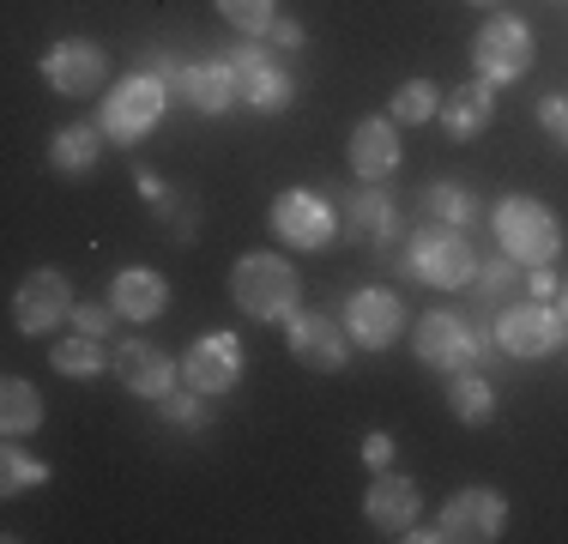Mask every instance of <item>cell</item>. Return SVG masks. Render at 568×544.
Masks as SVG:
<instances>
[{
    "label": "cell",
    "instance_id": "cell-12",
    "mask_svg": "<svg viewBox=\"0 0 568 544\" xmlns=\"http://www.w3.org/2000/svg\"><path fill=\"white\" fill-rule=\"evenodd\" d=\"M399 326H405V309H399V296H394V291H357V296H351V309H345V333H351V345L387 351V345L399 339Z\"/></svg>",
    "mask_w": 568,
    "mask_h": 544
},
{
    "label": "cell",
    "instance_id": "cell-11",
    "mask_svg": "<svg viewBox=\"0 0 568 544\" xmlns=\"http://www.w3.org/2000/svg\"><path fill=\"white\" fill-rule=\"evenodd\" d=\"M417 357L429 363V370H466L471 357H478V333H471L459 315H448V309H436V315L417 321Z\"/></svg>",
    "mask_w": 568,
    "mask_h": 544
},
{
    "label": "cell",
    "instance_id": "cell-37",
    "mask_svg": "<svg viewBox=\"0 0 568 544\" xmlns=\"http://www.w3.org/2000/svg\"><path fill=\"white\" fill-rule=\"evenodd\" d=\"M478 279H484V296H496L508 284V266H478Z\"/></svg>",
    "mask_w": 568,
    "mask_h": 544
},
{
    "label": "cell",
    "instance_id": "cell-36",
    "mask_svg": "<svg viewBox=\"0 0 568 544\" xmlns=\"http://www.w3.org/2000/svg\"><path fill=\"white\" fill-rule=\"evenodd\" d=\"M273 37L284 49H296V43H303V24H296V19H273Z\"/></svg>",
    "mask_w": 568,
    "mask_h": 544
},
{
    "label": "cell",
    "instance_id": "cell-26",
    "mask_svg": "<svg viewBox=\"0 0 568 544\" xmlns=\"http://www.w3.org/2000/svg\"><path fill=\"white\" fill-rule=\"evenodd\" d=\"M103 363H115L110 351H103V339L79 333V326H73V339H61V345H55V370L61 375H98Z\"/></svg>",
    "mask_w": 568,
    "mask_h": 544
},
{
    "label": "cell",
    "instance_id": "cell-20",
    "mask_svg": "<svg viewBox=\"0 0 568 544\" xmlns=\"http://www.w3.org/2000/svg\"><path fill=\"white\" fill-rule=\"evenodd\" d=\"M175 91H182V98L200 109V115H224V109L242 98V91H236V73H230V61H194V67H182Z\"/></svg>",
    "mask_w": 568,
    "mask_h": 544
},
{
    "label": "cell",
    "instance_id": "cell-24",
    "mask_svg": "<svg viewBox=\"0 0 568 544\" xmlns=\"http://www.w3.org/2000/svg\"><path fill=\"white\" fill-rule=\"evenodd\" d=\"M103 152V140H98V128L91 121H73V128H61L55 133V145H49V158H55V170H91Z\"/></svg>",
    "mask_w": 568,
    "mask_h": 544
},
{
    "label": "cell",
    "instance_id": "cell-31",
    "mask_svg": "<svg viewBox=\"0 0 568 544\" xmlns=\"http://www.w3.org/2000/svg\"><path fill=\"white\" fill-rule=\"evenodd\" d=\"M158 405H164V417H170L175 430H200V424H206V405H200V387H187V393H164Z\"/></svg>",
    "mask_w": 568,
    "mask_h": 544
},
{
    "label": "cell",
    "instance_id": "cell-19",
    "mask_svg": "<svg viewBox=\"0 0 568 544\" xmlns=\"http://www.w3.org/2000/svg\"><path fill=\"white\" fill-rule=\"evenodd\" d=\"M363 514L387 533H412L417 526V484L399 478V472H375L369 496H363Z\"/></svg>",
    "mask_w": 568,
    "mask_h": 544
},
{
    "label": "cell",
    "instance_id": "cell-28",
    "mask_svg": "<svg viewBox=\"0 0 568 544\" xmlns=\"http://www.w3.org/2000/svg\"><path fill=\"white\" fill-rule=\"evenodd\" d=\"M424 206L442 218V224H471V218H478V194H471L466 182H436L424 194Z\"/></svg>",
    "mask_w": 568,
    "mask_h": 544
},
{
    "label": "cell",
    "instance_id": "cell-17",
    "mask_svg": "<svg viewBox=\"0 0 568 544\" xmlns=\"http://www.w3.org/2000/svg\"><path fill=\"white\" fill-rule=\"evenodd\" d=\"M351 170L363 175V182H387V175L399 170V133H394V121H357L351 128Z\"/></svg>",
    "mask_w": 568,
    "mask_h": 544
},
{
    "label": "cell",
    "instance_id": "cell-29",
    "mask_svg": "<svg viewBox=\"0 0 568 544\" xmlns=\"http://www.w3.org/2000/svg\"><path fill=\"white\" fill-rule=\"evenodd\" d=\"M436 109H442V91L429 79H405L394 91V121H429Z\"/></svg>",
    "mask_w": 568,
    "mask_h": 544
},
{
    "label": "cell",
    "instance_id": "cell-16",
    "mask_svg": "<svg viewBox=\"0 0 568 544\" xmlns=\"http://www.w3.org/2000/svg\"><path fill=\"white\" fill-rule=\"evenodd\" d=\"M115 375H121V387H133L140 400H164L175 387V363L158 345H145V339H128V345L115 351Z\"/></svg>",
    "mask_w": 568,
    "mask_h": 544
},
{
    "label": "cell",
    "instance_id": "cell-38",
    "mask_svg": "<svg viewBox=\"0 0 568 544\" xmlns=\"http://www.w3.org/2000/svg\"><path fill=\"white\" fill-rule=\"evenodd\" d=\"M557 296H562V315H568V279H562V291H557Z\"/></svg>",
    "mask_w": 568,
    "mask_h": 544
},
{
    "label": "cell",
    "instance_id": "cell-27",
    "mask_svg": "<svg viewBox=\"0 0 568 544\" xmlns=\"http://www.w3.org/2000/svg\"><path fill=\"white\" fill-rule=\"evenodd\" d=\"M49 478V466L43 460H31L19 447V435H7V454H0V490H7V496H19V490H37Z\"/></svg>",
    "mask_w": 568,
    "mask_h": 544
},
{
    "label": "cell",
    "instance_id": "cell-35",
    "mask_svg": "<svg viewBox=\"0 0 568 544\" xmlns=\"http://www.w3.org/2000/svg\"><path fill=\"white\" fill-rule=\"evenodd\" d=\"M532 291H538V296H557V291H562V279H557L550 266H532Z\"/></svg>",
    "mask_w": 568,
    "mask_h": 544
},
{
    "label": "cell",
    "instance_id": "cell-7",
    "mask_svg": "<svg viewBox=\"0 0 568 544\" xmlns=\"http://www.w3.org/2000/svg\"><path fill=\"white\" fill-rule=\"evenodd\" d=\"M103 73H110V54L91 43V37H67V43H55L43 54V79L61 98H91L103 85Z\"/></svg>",
    "mask_w": 568,
    "mask_h": 544
},
{
    "label": "cell",
    "instance_id": "cell-30",
    "mask_svg": "<svg viewBox=\"0 0 568 544\" xmlns=\"http://www.w3.org/2000/svg\"><path fill=\"white\" fill-rule=\"evenodd\" d=\"M219 12L236 31H273V19H278V0H219Z\"/></svg>",
    "mask_w": 568,
    "mask_h": 544
},
{
    "label": "cell",
    "instance_id": "cell-5",
    "mask_svg": "<svg viewBox=\"0 0 568 544\" xmlns=\"http://www.w3.org/2000/svg\"><path fill=\"white\" fill-rule=\"evenodd\" d=\"M273 230L284 242H296V249H327L333 230H339V212H333V200L315 194V188H291L273 206Z\"/></svg>",
    "mask_w": 568,
    "mask_h": 544
},
{
    "label": "cell",
    "instance_id": "cell-22",
    "mask_svg": "<svg viewBox=\"0 0 568 544\" xmlns=\"http://www.w3.org/2000/svg\"><path fill=\"white\" fill-rule=\"evenodd\" d=\"M37 424H43V400H37L31 381L7 375V387H0V430L7 435H31Z\"/></svg>",
    "mask_w": 568,
    "mask_h": 544
},
{
    "label": "cell",
    "instance_id": "cell-34",
    "mask_svg": "<svg viewBox=\"0 0 568 544\" xmlns=\"http://www.w3.org/2000/svg\"><path fill=\"white\" fill-rule=\"evenodd\" d=\"M363 460H369V466H375V472H382V466H387V460H394V442H387V435H382V430H375V435H369V442H363Z\"/></svg>",
    "mask_w": 568,
    "mask_h": 544
},
{
    "label": "cell",
    "instance_id": "cell-39",
    "mask_svg": "<svg viewBox=\"0 0 568 544\" xmlns=\"http://www.w3.org/2000/svg\"><path fill=\"white\" fill-rule=\"evenodd\" d=\"M478 7H484V0H478Z\"/></svg>",
    "mask_w": 568,
    "mask_h": 544
},
{
    "label": "cell",
    "instance_id": "cell-1",
    "mask_svg": "<svg viewBox=\"0 0 568 544\" xmlns=\"http://www.w3.org/2000/svg\"><path fill=\"white\" fill-rule=\"evenodd\" d=\"M496 242H503V254L520 266H550L562 254V224L545 200L508 194L503 206H496Z\"/></svg>",
    "mask_w": 568,
    "mask_h": 544
},
{
    "label": "cell",
    "instance_id": "cell-21",
    "mask_svg": "<svg viewBox=\"0 0 568 544\" xmlns=\"http://www.w3.org/2000/svg\"><path fill=\"white\" fill-rule=\"evenodd\" d=\"M490 115H496V91H490V79H466V85H454L448 98H442V121H448V133H484L490 128Z\"/></svg>",
    "mask_w": 568,
    "mask_h": 544
},
{
    "label": "cell",
    "instance_id": "cell-23",
    "mask_svg": "<svg viewBox=\"0 0 568 544\" xmlns=\"http://www.w3.org/2000/svg\"><path fill=\"white\" fill-rule=\"evenodd\" d=\"M448 405H454L459 424H490L496 417V393H490L484 375H454L448 381Z\"/></svg>",
    "mask_w": 568,
    "mask_h": 544
},
{
    "label": "cell",
    "instance_id": "cell-14",
    "mask_svg": "<svg viewBox=\"0 0 568 544\" xmlns=\"http://www.w3.org/2000/svg\"><path fill=\"white\" fill-rule=\"evenodd\" d=\"M291 357L308 370H345L351 333L333 315H291Z\"/></svg>",
    "mask_w": 568,
    "mask_h": 544
},
{
    "label": "cell",
    "instance_id": "cell-25",
    "mask_svg": "<svg viewBox=\"0 0 568 544\" xmlns=\"http://www.w3.org/2000/svg\"><path fill=\"white\" fill-rule=\"evenodd\" d=\"M345 224H351V236L357 242H382V236H394V206H387V194H357L351 200V212H345Z\"/></svg>",
    "mask_w": 568,
    "mask_h": 544
},
{
    "label": "cell",
    "instance_id": "cell-9",
    "mask_svg": "<svg viewBox=\"0 0 568 544\" xmlns=\"http://www.w3.org/2000/svg\"><path fill=\"white\" fill-rule=\"evenodd\" d=\"M73 315V291H67V272L43 266L31 272V279L19 284V296H12V321L24 326V333H49V326H61Z\"/></svg>",
    "mask_w": 568,
    "mask_h": 544
},
{
    "label": "cell",
    "instance_id": "cell-15",
    "mask_svg": "<svg viewBox=\"0 0 568 544\" xmlns=\"http://www.w3.org/2000/svg\"><path fill=\"white\" fill-rule=\"evenodd\" d=\"M230 73H236V91L248 109H261V115H273V109L291 103V79L278 73L273 61H266L261 49H236L230 54Z\"/></svg>",
    "mask_w": 568,
    "mask_h": 544
},
{
    "label": "cell",
    "instance_id": "cell-3",
    "mask_svg": "<svg viewBox=\"0 0 568 544\" xmlns=\"http://www.w3.org/2000/svg\"><path fill=\"white\" fill-rule=\"evenodd\" d=\"M164 103H170V79H158L152 67H145V73H128L110 98H103V128H110L121 145H133L158 128Z\"/></svg>",
    "mask_w": 568,
    "mask_h": 544
},
{
    "label": "cell",
    "instance_id": "cell-10",
    "mask_svg": "<svg viewBox=\"0 0 568 544\" xmlns=\"http://www.w3.org/2000/svg\"><path fill=\"white\" fill-rule=\"evenodd\" d=\"M503 496L496 490H459L448 496V508H442V538H459V544H490L503 538Z\"/></svg>",
    "mask_w": 568,
    "mask_h": 544
},
{
    "label": "cell",
    "instance_id": "cell-2",
    "mask_svg": "<svg viewBox=\"0 0 568 544\" xmlns=\"http://www.w3.org/2000/svg\"><path fill=\"white\" fill-rule=\"evenodd\" d=\"M230 291H236L242 315L291 321L296 315V296H303V279H296V266L278 261V254H242L236 272H230Z\"/></svg>",
    "mask_w": 568,
    "mask_h": 544
},
{
    "label": "cell",
    "instance_id": "cell-33",
    "mask_svg": "<svg viewBox=\"0 0 568 544\" xmlns=\"http://www.w3.org/2000/svg\"><path fill=\"white\" fill-rule=\"evenodd\" d=\"M73 326H79V333H91V339H110V326H115V309L79 303V309H73Z\"/></svg>",
    "mask_w": 568,
    "mask_h": 544
},
{
    "label": "cell",
    "instance_id": "cell-32",
    "mask_svg": "<svg viewBox=\"0 0 568 544\" xmlns=\"http://www.w3.org/2000/svg\"><path fill=\"white\" fill-rule=\"evenodd\" d=\"M538 121H545V133H557L568 145V91H550V98L538 103Z\"/></svg>",
    "mask_w": 568,
    "mask_h": 544
},
{
    "label": "cell",
    "instance_id": "cell-13",
    "mask_svg": "<svg viewBox=\"0 0 568 544\" xmlns=\"http://www.w3.org/2000/svg\"><path fill=\"white\" fill-rule=\"evenodd\" d=\"M182 375H187V387H200V393H230L242 381V345H236V333H206L194 351H187Z\"/></svg>",
    "mask_w": 568,
    "mask_h": 544
},
{
    "label": "cell",
    "instance_id": "cell-18",
    "mask_svg": "<svg viewBox=\"0 0 568 544\" xmlns=\"http://www.w3.org/2000/svg\"><path fill=\"white\" fill-rule=\"evenodd\" d=\"M164 303H170L164 272H152V266H128V272H115V284H110V309H115L121 321H158V315H164Z\"/></svg>",
    "mask_w": 568,
    "mask_h": 544
},
{
    "label": "cell",
    "instance_id": "cell-6",
    "mask_svg": "<svg viewBox=\"0 0 568 544\" xmlns=\"http://www.w3.org/2000/svg\"><path fill=\"white\" fill-rule=\"evenodd\" d=\"M496 339H503L508 357H550L568 339V321H562V309H550V303H520L496 321Z\"/></svg>",
    "mask_w": 568,
    "mask_h": 544
},
{
    "label": "cell",
    "instance_id": "cell-4",
    "mask_svg": "<svg viewBox=\"0 0 568 544\" xmlns=\"http://www.w3.org/2000/svg\"><path fill=\"white\" fill-rule=\"evenodd\" d=\"M412 272L429 284H442V291H459V284L478 279V254L459 236V224H429L412 236Z\"/></svg>",
    "mask_w": 568,
    "mask_h": 544
},
{
    "label": "cell",
    "instance_id": "cell-8",
    "mask_svg": "<svg viewBox=\"0 0 568 544\" xmlns=\"http://www.w3.org/2000/svg\"><path fill=\"white\" fill-rule=\"evenodd\" d=\"M471 54H478V73L490 79V85L520 79L526 67H532V31H526L520 19H490L478 31V43H471Z\"/></svg>",
    "mask_w": 568,
    "mask_h": 544
}]
</instances>
